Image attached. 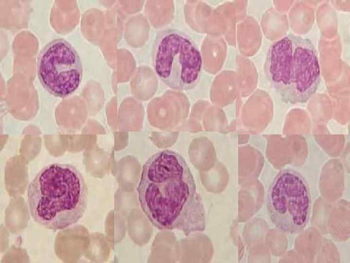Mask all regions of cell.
<instances>
[{
  "mask_svg": "<svg viewBox=\"0 0 350 263\" xmlns=\"http://www.w3.org/2000/svg\"><path fill=\"white\" fill-rule=\"evenodd\" d=\"M265 69L282 96L292 102L307 100L315 91L320 80L315 46L309 39L292 34L270 46Z\"/></svg>",
  "mask_w": 350,
  "mask_h": 263,
  "instance_id": "cell-3",
  "label": "cell"
},
{
  "mask_svg": "<svg viewBox=\"0 0 350 263\" xmlns=\"http://www.w3.org/2000/svg\"><path fill=\"white\" fill-rule=\"evenodd\" d=\"M152 58L156 74L171 88L190 90L199 81L201 53L192 38L181 30L160 31L153 44Z\"/></svg>",
  "mask_w": 350,
  "mask_h": 263,
  "instance_id": "cell-4",
  "label": "cell"
},
{
  "mask_svg": "<svg viewBox=\"0 0 350 263\" xmlns=\"http://www.w3.org/2000/svg\"><path fill=\"white\" fill-rule=\"evenodd\" d=\"M137 191L143 212L158 229H178L186 235L204 230L203 202L179 153L166 150L151 156L143 166Z\"/></svg>",
  "mask_w": 350,
  "mask_h": 263,
  "instance_id": "cell-1",
  "label": "cell"
},
{
  "mask_svg": "<svg viewBox=\"0 0 350 263\" xmlns=\"http://www.w3.org/2000/svg\"><path fill=\"white\" fill-rule=\"evenodd\" d=\"M30 214L40 225L63 229L78 222L87 207L88 189L73 166L52 164L40 170L27 189Z\"/></svg>",
  "mask_w": 350,
  "mask_h": 263,
  "instance_id": "cell-2",
  "label": "cell"
},
{
  "mask_svg": "<svg viewBox=\"0 0 350 263\" xmlns=\"http://www.w3.org/2000/svg\"><path fill=\"white\" fill-rule=\"evenodd\" d=\"M311 207L309 188L300 175L285 171L275 178L268 191L267 208L276 227L286 233L301 232L308 223Z\"/></svg>",
  "mask_w": 350,
  "mask_h": 263,
  "instance_id": "cell-5",
  "label": "cell"
},
{
  "mask_svg": "<svg viewBox=\"0 0 350 263\" xmlns=\"http://www.w3.org/2000/svg\"><path fill=\"white\" fill-rule=\"evenodd\" d=\"M79 56L67 40L59 38L47 44L37 60L38 78L42 86L57 97H66L79 87L82 78Z\"/></svg>",
  "mask_w": 350,
  "mask_h": 263,
  "instance_id": "cell-6",
  "label": "cell"
}]
</instances>
